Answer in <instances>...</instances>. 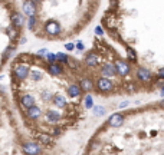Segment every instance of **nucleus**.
<instances>
[{
  "label": "nucleus",
  "instance_id": "nucleus-1",
  "mask_svg": "<svg viewBox=\"0 0 164 155\" xmlns=\"http://www.w3.org/2000/svg\"><path fill=\"white\" fill-rule=\"evenodd\" d=\"M9 73L16 115L42 154L51 152L87 119L92 103L77 56L23 52L10 59Z\"/></svg>",
  "mask_w": 164,
  "mask_h": 155
},
{
  "label": "nucleus",
  "instance_id": "nucleus-2",
  "mask_svg": "<svg viewBox=\"0 0 164 155\" xmlns=\"http://www.w3.org/2000/svg\"><path fill=\"white\" fill-rule=\"evenodd\" d=\"M101 24L124 53L163 76V0H108Z\"/></svg>",
  "mask_w": 164,
  "mask_h": 155
},
{
  "label": "nucleus",
  "instance_id": "nucleus-6",
  "mask_svg": "<svg viewBox=\"0 0 164 155\" xmlns=\"http://www.w3.org/2000/svg\"><path fill=\"white\" fill-rule=\"evenodd\" d=\"M42 151L27 138L9 95L0 88V154H27Z\"/></svg>",
  "mask_w": 164,
  "mask_h": 155
},
{
  "label": "nucleus",
  "instance_id": "nucleus-7",
  "mask_svg": "<svg viewBox=\"0 0 164 155\" xmlns=\"http://www.w3.org/2000/svg\"><path fill=\"white\" fill-rule=\"evenodd\" d=\"M25 24L17 0H0V72L25 42Z\"/></svg>",
  "mask_w": 164,
  "mask_h": 155
},
{
  "label": "nucleus",
  "instance_id": "nucleus-3",
  "mask_svg": "<svg viewBox=\"0 0 164 155\" xmlns=\"http://www.w3.org/2000/svg\"><path fill=\"white\" fill-rule=\"evenodd\" d=\"M81 79L89 95L99 99H114L161 90L164 78L134 62L102 37L82 57H78Z\"/></svg>",
  "mask_w": 164,
  "mask_h": 155
},
{
  "label": "nucleus",
  "instance_id": "nucleus-4",
  "mask_svg": "<svg viewBox=\"0 0 164 155\" xmlns=\"http://www.w3.org/2000/svg\"><path fill=\"white\" fill-rule=\"evenodd\" d=\"M82 152L85 155H163V99L114 112L95 129Z\"/></svg>",
  "mask_w": 164,
  "mask_h": 155
},
{
  "label": "nucleus",
  "instance_id": "nucleus-5",
  "mask_svg": "<svg viewBox=\"0 0 164 155\" xmlns=\"http://www.w3.org/2000/svg\"><path fill=\"white\" fill-rule=\"evenodd\" d=\"M101 0H22L29 32L45 42L74 39L92 22Z\"/></svg>",
  "mask_w": 164,
  "mask_h": 155
}]
</instances>
